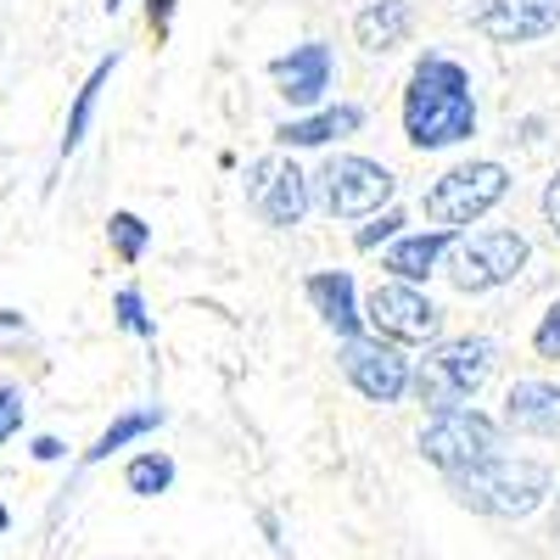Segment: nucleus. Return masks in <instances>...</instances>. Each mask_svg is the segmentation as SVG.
I'll list each match as a JSON object with an SVG mask.
<instances>
[{
    "instance_id": "obj_26",
    "label": "nucleus",
    "mask_w": 560,
    "mask_h": 560,
    "mask_svg": "<svg viewBox=\"0 0 560 560\" xmlns=\"http://www.w3.org/2000/svg\"><path fill=\"white\" fill-rule=\"evenodd\" d=\"M544 219L555 224V236H560V174L549 179V191H544Z\"/></svg>"
},
{
    "instance_id": "obj_10",
    "label": "nucleus",
    "mask_w": 560,
    "mask_h": 560,
    "mask_svg": "<svg viewBox=\"0 0 560 560\" xmlns=\"http://www.w3.org/2000/svg\"><path fill=\"white\" fill-rule=\"evenodd\" d=\"M471 28L499 45H527L560 28V0H482L471 12Z\"/></svg>"
},
{
    "instance_id": "obj_15",
    "label": "nucleus",
    "mask_w": 560,
    "mask_h": 560,
    "mask_svg": "<svg viewBox=\"0 0 560 560\" xmlns=\"http://www.w3.org/2000/svg\"><path fill=\"white\" fill-rule=\"evenodd\" d=\"M409 23L415 18H409L404 0H370V7L353 18V34H359L364 51H393V45H404Z\"/></svg>"
},
{
    "instance_id": "obj_18",
    "label": "nucleus",
    "mask_w": 560,
    "mask_h": 560,
    "mask_svg": "<svg viewBox=\"0 0 560 560\" xmlns=\"http://www.w3.org/2000/svg\"><path fill=\"white\" fill-rule=\"evenodd\" d=\"M113 68H118V57H102V62H96V73H90V79H84V90L73 96L68 135H62V152H79V140H84V129H90V113H96V96H102V84L113 79Z\"/></svg>"
},
{
    "instance_id": "obj_22",
    "label": "nucleus",
    "mask_w": 560,
    "mask_h": 560,
    "mask_svg": "<svg viewBox=\"0 0 560 560\" xmlns=\"http://www.w3.org/2000/svg\"><path fill=\"white\" fill-rule=\"evenodd\" d=\"M118 325H124V331H135V337H152L147 303H140V292H135V287H124V292H118Z\"/></svg>"
},
{
    "instance_id": "obj_8",
    "label": "nucleus",
    "mask_w": 560,
    "mask_h": 560,
    "mask_svg": "<svg viewBox=\"0 0 560 560\" xmlns=\"http://www.w3.org/2000/svg\"><path fill=\"white\" fill-rule=\"evenodd\" d=\"M342 370L348 382L370 398V404H398L409 393V359L393 348V342H364V337H348L342 348Z\"/></svg>"
},
{
    "instance_id": "obj_11",
    "label": "nucleus",
    "mask_w": 560,
    "mask_h": 560,
    "mask_svg": "<svg viewBox=\"0 0 560 560\" xmlns=\"http://www.w3.org/2000/svg\"><path fill=\"white\" fill-rule=\"evenodd\" d=\"M370 325H376L382 337H393V342H427V337H438V308H432V298H420L415 287H398V280H387V287H376L370 292Z\"/></svg>"
},
{
    "instance_id": "obj_9",
    "label": "nucleus",
    "mask_w": 560,
    "mask_h": 560,
    "mask_svg": "<svg viewBox=\"0 0 560 560\" xmlns=\"http://www.w3.org/2000/svg\"><path fill=\"white\" fill-rule=\"evenodd\" d=\"M247 202L269 219V224H303L308 213V179L298 163H280V158H264L247 168Z\"/></svg>"
},
{
    "instance_id": "obj_25",
    "label": "nucleus",
    "mask_w": 560,
    "mask_h": 560,
    "mask_svg": "<svg viewBox=\"0 0 560 560\" xmlns=\"http://www.w3.org/2000/svg\"><path fill=\"white\" fill-rule=\"evenodd\" d=\"M398 224H404V213H382L370 230H359V247H364V253H370V247H382L387 236H398Z\"/></svg>"
},
{
    "instance_id": "obj_13",
    "label": "nucleus",
    "mask_w": 560,
    "mask_h": 560,
    "mask_svg": "<svg viewBox=\"0 0 560 560\" xmlns=\"http://www.w3.org/2000/svg\"><path fill=\"white\" fill-rule=\"evenodd\" d=\"M504 427L527 438H555L560 432V387L549 382H516L504 398Z\"/></svg>"
},
{
    "instance_id": "obj_30",
    "label": "nucleus",
    "mask_w": 560,
    "mask_h": 560,
    "mask_svg": "<svg viewBox=\"0 0 560 560\" xmlns=\"http://www.w3.org/2000/svg\"><path fill=\"white\" fill-rule=\"evenodd\" d=\"M118 7H124V0H107V12H118Z\"/></svg>"
},
{
    "instance_id": "obj_6",
    "label": "nucleus",
    "mask_w": 560,
    "mask_h": 560,
    "mask_svg": "<svg viewBox=\"0 0 560 560\" xmlns=\"http://www.w3.org/2000/svg\"><path fill=\"white\" fill-rule=\"evenodd\" d=\"M522 264H527V236H516V230H482V236L454 247L448 275L459 292H493L504 280H516Z\"/></svg>"
},
{
    "instance_id": "obj_5",
    "label": "nucleus",
    "mask_w": 560,
    "mask_h": 560,
    "mask_svg": "<svg viewBox=\"0 0 560 560\" xmlns=\"http://www.w3.org/2000/svg\"><path fill=\"white\" fill-rule=\"evenodd\" d=\"M420 454H427L432 465H443L448 477L471 471V465L499 454V427L488 415H477V409H448V415H438L432 427L420 432Z\"/></svg>"
},
{
    "instance_id": "obj_21",
    "label": "nucleus",
    "mask_w": 560,
    "mask_h": 560,
    "mask_svg": "<svg viewBox=\"0 0 560 560\" xmlns=\"http://www.w3.org/2000/svg\"><path fill=\"white\" fill-rule=\"evenodd\" d=\"M107 236H113V253H118L124 264H135L140 253H147V242H152V230L140 224L135 213H113V224H107Z\"/></svg>"
},
{
    "instance_id": "obj_7",
    "label": "nucleus",
    "mask_w": 560,
    "mask_h": 560,
    "mask_svg": "<svg viewBox=\"0 0 560 560\" xmlns=\"http://www.w3.org/2000/svg\"><path fill=\"white\" fill-rule=\"evenodd\" d=\"M393 174L382 163L370 158H331L319 168V191H325V208H331V219H364L376 213L387 197H393Z\"/></svg>"
},
{
    "instance_id": "obj_14",
    "label": "nucleus",
    "mask_w": 560,
    "mask_h": 560,
    "mask_svg": "<svg viewBox=\"0 0 560 560\" xmlns=\"http://www.w3.org/2000/svg\"><path fill=\"white\" fill-rule=\"evenodd\" d=\"M308 303L325 314V325H331V331H342V337L359 331V303H353V275H348V269L314 275V280H308Z\"/></svg>"
},
{
    "instance_id": "obj_27",
    "label": "nucleus",
    "mask_w": 560,
    "mask_h": 560,
    "mask_svg": "<svg viewBox=\"0 0 560 560\" xmlns=\"http://www.w3.org/2000/svg\"><path fill=\"white\" fill-rule=\"evenodd\" d=\"M57 454H62L57 438H34V459H57Z\"/></svg>"
},
{
    "instance_id": "obj_24",
    "label": "nucleus",
    "mask_w": 560,
    "mask_h": 560,
    "mask_svg": "<svg viewBox=\"0 0 560 560\" xmlns=\"http://www.w3.org/2000/svg\"><path fill=\"white\" fill-rule=\"evenodd\" d=\"M533 348L544 353V359H560V303L544 314V325H538V337H533Z\"/></svg>"
},
{
    "instance_id": "obj_1",
    "label": "nucleus",
    "mask_w": 560,
    "mask_h": 560,
    "mask_svg": "<svg viewBox=\"0 0 560 560\" xmlns=\"http://www.w3.org/2000/svg\"><path fill=\"white\" fill-rule=\"evenodd\" d=\"M404 129L420 152L454 147V140L477 135V102H471V79L448 57H427L409 79L404 96Z\"/></svg>"
},
{
    "instance_id": "obj_16",
    "label": "nucleus",
    "mask_w": 560,
    "mask_h": 560,
    "mask_svg": "<svg viewBox=\"0 0 560 560\" xmlns=\"http://www.w3.org/2000/svg\"><path fill=\"white\" fill-rule=\"evenodd\" d=\"M359 124H364V113H359V107H325V113H314V118L280 124V129H275V140H280V147H325L331 135H353Z\"/></svg>"
},
{
    "instance_id": "obj_4",
    "label": "nucleus",
    "mask_w": 560,
    "mask_h": 560,
    "mask_svg": "<svg viewBox=\"0 0 560 560\" xmlns=\"http://www.w3.org/2000/svg\"><path fill=\"white\" fill-rule=\"evenodd\" d=\"M504 191H510V174H504L499 163H465V168L443 174V179L432 185V191H427V219L454 236L459 224L482 219Z\"/></svg>"
},
{
    "instance_id": "obj_2",
    "label": "nucleus",
    "mask_w": 560,
    "mask_h": 560,
    "mask_svg": "<svg viewBox=\"0 0 560 560\" xmlns=\"http://www.w3.org/2000/svg\"><path fill=\"white\" fill-rule=\"evenodd\" d=\"M454 493L459 504L482 510V516H533L549 499V465L538 459H482L471 471H454Z\"/></svg>"
},
{
    "instance_id": "obj_19",
    "label": "nucleus",
    "mask_w": 560,
    "mask_h": 560,
    "mask_svg": "<svg viewBox=\"0 0 560 560\" xmlns=\"http://www.w3.org/2000/svg\"><path fill=\"white\" fill-rule=\"evenodd\" d=\"M152 427H163V409H158V404H152V409H129V415H118L113 427L102 432V443L90 448V459H107L113 448H124L129 438H147Z\"/></svg>"
},
{
    "instance_id": "obj_3",
    "label": "nucleus",
    "mask_w": 560,
    "mask_h": 560,
    "mask_svg": "<svg viewBox=\"0 0 560 560\" xmlns=\"http://www.w3.org/2000/svg\"><path fill=\"white\" fill-rule=\"evenodd\" d=\"M493 376V342L488 337H459V342H443L420 359V370H409V382L420 393V404L448 415V409H465L482 382Z\"/></svg>"
},
{
    "instance_id": "obj_28",
    "label": "nucleus",
    "mask_w": 560,
    "mask_h": 560,
    "mask_svg": "<svg viewBox=\"0 0 560 560\" xmlns=\"http://www.w3.org/2000/svg\"><path fill=\"white\" fill-rule=\"evenodd\" d=\"M168 12H174V0H152V23H158V28L168 23Z\"/></svg>"
},
{
    "instance_id": "obj_20",
    "label": "nucleus",
    "mask_w": 560,
    "mask_h": 560,
    "mask_svg": "<svg viewBox=\"0 0 560 560\" xmlns=\"http://www.w3.org/2000/svg\"><path fill=\"white\" fill-rule=\"evenodd\" d=\"M168 482H174V459L168 454H140L129 465V493H140V499H158Z\"/></svg>"
},
{
    "instance_id": "obj_29",
    "label": "nucleus",
    "mask_w": 560,
    "mask_h": 560,
    "mask_svg": "<svg viewBox=\"0 0 560 560\" xmlns=\"http://www.w3.org/2000/svg\"><path fill=\"white\" fill-rule=\"evenodd\" d=\"M12 527V516H7V504H0V533H7Z\"/></svg>"
},
{
    "instance_id": "obj_12",
    "label": "nucleus",
    "mask_w": 560,
    "mask_h": 560,
    "mask_svg": "<svg viewBox=\"0 0 560 560\" xmlns=\"http://www.w3.org/2000/svg\"><path fill=\"white\" fill-rule=\"evenodd\" d=\"M275 79H280V96H287L292 107H314L325 90H331V45H298L292 57L275 62Z\"/></svg>"
},
{
    "instance_id": "obj_17",
    "label": "nucleus",
    "mask_w": 560,
    "mask_h": 560,
    "mask_svg": "<svg viewBox=\"0 0 560 560\" xmlns=\"http://www.w3.org/2000/svg\"><path fill=\"white\" fill-rule=\"evenodd\" d=\"M448 247H454L448 230H432V236H404V242L387 253V269L398 275V287H404V280H427V275L443 264Z\"/></svg>"
},
{
    "instance_id": "obj_23",
    "label": "nucleus",
    "mask_w": 560,
    "mask_h": 560,
    "mask_svg": "<svg viewBox=\"0 0 560 560\" xmlns=\"http://www.w3.org/2000/svg\"><path fill=\"white\" fill-rule=\"evenodd\" d=\"M23 409H28V404H23L18 387H0V443H7V438L23 427Z\"/></svg>"
}]
</instances>
